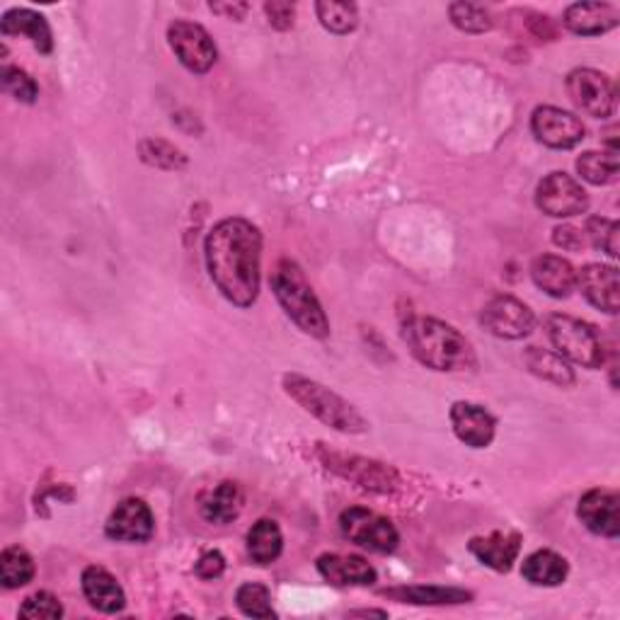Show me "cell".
Returning <instances> with one entry per match:
<instances>
[{"label": "cell", "mask_w": 620, "mask_h": 620, "mask_svg": "<svg viewBox=\"0 0 620 620\" xmlns=\"http://www.w3.org/2000/svg\"><path fill=\"white\" fill-rule=\"evenodd\" d=\"M0 32L6 37H28L39 54H51V49H54V37H51L46 18L30 8L8 10L3 20H0Z\"/></svg>", "instance_id": "cell-21"}, {"label": "cell", "mask_w": 620, "mask_h": 620, "mask_svg": "<svg viewBox=\"0 0 620 620\" xmlns=\"http://www.w3.org/2000/svg\"><path fill=\"white\" fill-rule=\"evenodd\" d=\"M3 90L8 95L16 97L18 102H24V105H32L39 95V87L34 83V78L16 66H6L3 69Z\"/></svg>", "instance_id": "cell-35"}, {"label": "cell", "mask_w": 620, "mask_h": 620, "mask_svg": "<svg viewBox=\"0 0 620 620\" xmlns=\"http://www.w3.org/2000/svg\"><path fill=\"white\" fill-rule=\"evenodd\" d=\"M536 206L552 218H572L589 209V197L575 177L565 173H550L538 183Z\"/></svg>", "instance_id": "cell-10"}, {"label": "cell", "mask_w": 620, "mask_h": 620, "mask_svg": "<svg viewBox=\"0 0 620 620\" xmlns=\"http://www.w3.org/2000/svg\"><path fill=\"white\" fill-rule=\"evenodd\" d=\"M283 391H287L293 403H299L308 415H313L322 424L332 426V430L344 434H364L369 430V422L352 403H347L344 397L332 393L330 388L313 379H306L301 373H287V376H283Z\"/></svg>", "instance_id": "cell-4"}, {"label": "cell", "mask_w": 620, "mask_h": 620, "mask_svg": "<svg viewBox=\"0 0 620 620\" xmlns=\"http://www.w3.org/2000/svg\"><path fill=\"white\" fill-rule=\"evenodd\" d=\"M265 12L269 18V24L275 30H291L293 28V18H296V8L291 3H283V0H271V3H265Z\"/></svg>", "instance_id": "cell-37"}, {"label": "cell", "mask_w": 620, "mask_h": 620, "mask_svg": "<svg viewBox=\"0 0 620 620\" xmlns=\"http://www.w3.org/2000/svg\"><path fill=\"white\" fill-rule=\"evenodd\" d=\"M403 340L420 364L432 371H473L477 359L471 342L446 322L426 316H412L403 326Z\"/></svg>", "instance_id": "cell-2"}, {"label": "cell", "mask_w": 620, "mask_h": 620, "mask_svg": "<svg viewBox=\"0 0 620 620\" xmlns=\"http://www.w3.org/2000/svg\"><path fill=\"white\" fill-rule=\"evenodd\" d=\"M448 16H451V22H454L461 32H468V34H485L493 30V24H495L493 16H489V10H485L483 6H475V3H451Z\"/></svg>", "instance_id": "cell-31"}, {"label": "cell", "mask_w": 620, "mask_h": 620, "mask_svg": "<svg viewBox=\"0 0 620 620\" xmlns=\"http://www.w3.org/2000/svg\"><path fill=\"white\" fill-rule=\"evenodd\" d=\"M194 570H197V575L202 579H216V577H221L226 570V558L218 550H209L202 555Z\"/></svg>", "instance_id": "cell-39"}, {"label": "cell", "mask_w": 620, "mask_h": 620, "mask_svg": "<svg viewBox=\"0 0 620 620\" xmlns=\"http://www.w3.org/2000/svg\"><path fill=\"white\" fill-rule=\"evenodd\" d=\"M480 320L489 334L502 340H524L536 326L534 310L509 293L493 296L485 303Z\"/></svg>", "instance_id": "cell-9"}, {"label": "cell", "mask_w": 620, "mask_h": 620, "mask_svg": "<svg viewBox=\"0 0 620 620\" xmlns=\"http://www.w3.org/2000/svg\"><path fill=\"white\" fill-rule=\"evenodd\" d=\"M383 597H391L400 603H415V606H454V603H468L473 599V593L454 587H395V589H385Z\"/></svg>", "instance_id": "cell-24"}, {"label": "cell", "mask_w": 620, "mask_h": 620, "mask_svg": "<svg viewBox=\"0 0 620 620\" xmlns=\"http://www.w3.org/2000/svg\"><path fill=\"white\" fill-rule=\"evenodd\" d=\"M531 277L540 291L552 299H567L577 287V269L558 255H540L531 265Z\"/></svg>", "instance_id": "cell-18"}, {"label": "cell", "mask_w": 620, "mask_h": 620, "mask_svg": "<svg viewBox=\"0 0 620 620\" xmlns=\"http://www.w3.org/2000/svg\"><path fill=\"white\" fill-rule=\"evenodd\" d=\"M542 326H546V334L550 344L555 347V352L562 359L575 361V364L585 369L603 366L606 349L601 342V334L597 332V328L589 326V322L572 316L552 313L542 320Z\"/></svg>", "instance_id": "cell-5"}, {"label": "cell", "mask_w": 620, "mask_h": 620, "mask_svg": "<svg viewBox=\"0 0 620 620\" xmlns=\"http://www.w3.org/2000/svg\"><path fill=\"white\" fill-rule=\"evenodd\" d=\"M283 550V536L277 521L260 519L248 531V555L255 565H271Z\"/></svg>", "instance_id": "cell-26"}, {"label": "cell", "mask_w": 620, "mask_h": 620, "mask_svg": "<svg viewBox=\"0 0 620 620\" xmlns=\"http://www.w3.org/2000/svg\"><path fill=\"white\" fill-rule=\"evenodd\" d=\"M209 277L226 301L250 308L260 293L262 232L248 218H224L204 242Z\"/></svg>", "instance_id": "cell-1"}, {"label": "cell", "mask_w": 620, "mask_h": 620, "mask_svg": "<svg viewBox=\"0 0 620 620\" xmlns=\"http://www.w3.org/2000/svg\"><path fill=\"white\" fill-rule=\"evenodd\" d=\"M577 173L589 185H613L618 183V151H587L577 158Z\"/></svg>", "instance_id": "cell-27"}, {"label": "cell", "mask_w": 620, "mask_h": 620, "mask_svg": "<svg viewBox=\"0 0 620 620\" xmlns=\"http://www.w3.org/2000/svg\"><path fill=\"white\" fill-rule=\"evenodd\" d=\"M567 95H570L577 110L593 116V120H606L616 112V83L601 71L575 69L567 75Z\"/></svg>", "instance_id": "cell-6"}, {"label": "cell", "mask_w": 620, "mask_h": 620, "mask_svg": "<svg viewBox=\"0 0 620 620\" xmlns=\"http://www.w3.org/2000/svg\"><path fill=\"white\" fill-rule=\"evenodd\" d=\"M236 603L238 609L248 618H275V609H271V593L265 585L257 581H248L236 591Z\"/></svg>", "instance_id": "cell-32"}, {"label": "cell", "mask_w": 620, "mask_h": 620, "mask_svg": "<svg viewBox=\"0 0 620 620\" xmlns=\"http://www.w3.org/2000/svg\"><path fill=\"white\" fill-rule=\"evenodd\" d=\"M552 242L562 250L577 252L587 245V232L581 228H575V226H558L552 230Z\"/></svg>", "instance_id": "cell-38"}, {"label": "cell", "mask_w": 620, "mask_h": 620, "mask_svg": "<svg viewBox=\"0 0 620 620\" xmlns=\"http://www.w3.org/2000/svg\"><path fill=\"white\" fill-rule=\"evenodd\" d=\"M587 238L593 248L606 252L609 257H618V224L611 218L593 216L587 224Z\"/></svg>", "instance_id": "cell-33"}, {"label": "cell", "mask_w": 620, "mask_h": 620, "mask_svg": "<svg viewBox=\"0 0 620 620\" xmlns=\"http://www.w3.org/2000/svg\"><path fill=\"white\" fill-rule=\"evenodd\" d=\"M524 361H526L528 371L536 373V376L542 381H550L562 388L575 385V381H577L575 371L558 352H548V349H540V347H528Z\"/></svg>", "instance_id": "cell-25"}, {"label": "cell", "mask_w": 620, "mask_h": 620, "mask_svg": "<svg viewBox=\"0 0 620 620\" xmlns=\"http://www.w3.org/2000/svg\"><path fill=\"white\" fill-rule=\"evenodd\" d=\"M316 12L322 28L332 34H349L356 30L359 10L354 3H342V0H320L316 3Z\"/></svg>", "instance_id": "cell-30"}, {"label": "cell", "mask_w": 620, "mask_h": 620, "mask_svg": "<svg viewBox=\"0 0 620 620\" xmlns=\"http://www.w3.org/2000/svg\"><path fill=\"white\" fill-rule=\"evenodd\" d=\"M618 10L611 3H575L565 10V28L579 37H599L618 28Z\"/></svg>", "instance_id": "cell-20"}, {"label": "cell", "mask_w": 620, "mask_h": 620, "mask_svg": "<svg viewBox=\"0 0 620 620\" xmlns=\"http://www.w3.org/2000/svg\"><path fill=\"white\" fill-rule=\"evenodd\" d=\"M349 616H379V618H385L388 613L385 611H352Z\"/></svg>", "instance_id": "cell-41"}, {"label": "cell", "mask_w": 620, "mask_h": 620, "mask_svg": "<svg viewBox=\"0 0 620 620\" xmlns=\"http://www.w3.org/2000/svg\"><path fill=\"white\" fill-rule=\"evenodd\" d=\"M20 616L32 620H56L63 616V606L51 591H34L20 606Z\"/></svg>", "instance_id": "cell-34"}, {"label": "cell", "mask_w": 620, "mask_h": 620, "mask_svg": "<svg viewBox=\"0 0 620 620\" xmlns=\"http://www.w3.org/2000/svg\"><path fill=\"white\" fill-rule=\"evenodd\" d=\"M471 552L483 565L493 567L495 572H509L512 565L519 558L521 536L514 531H493L487 536H477L468 542Z\"/></svg>", "instance_id": "cell-17"}, {"label": "cell", "mask_w": 620, "mask_h": 620, "mask_svg": "<svg viewBox=\"0 0 620 620\" xmlns=\"http://www.w3.org/2000/svg\"><path fill=\"white\" fill-rule=\"evenodd\" d=\"M349 463H352V468H344V465H338V468H332V471H338L340 475L349 477V480H354L359 483L361 487H366V489H391L395 485V473L391 468H385L383 463H373V461H366V458H347Z\"/></svg>", "instance_id": "cell-28"}, {"label": "cell", "mask_w": 620, "mask_h": 620, "mask_svg": "<svg viewBox=\"0 0 620 620\" xmlns=\"http://www.w3.org/2000/svg\"><path fill=\"white\" fill-rule=\"evenodd\" d=\"M83 593L93 609L100 613H120L126 606V593L120 581H116L105 567L90 565L81 577Z\"/></svg>", "instance_id": "cell-19"}, {"label": "cell", "mask_w": 620, "mask_h": 620, "mask_svg": "<svg viewBox=\"0 0 620 620\" xmlns=\"http://www.w3.org/2000/svg\"><path fill=\"white\" fill-rule=\"evenodd\" d=\"M567 560L552 550H536L528 555L521 567V575L534 587H560L567 579Z\"/></svg>", "instance_id": "cell-23"}, {"label": "cell", "mask_w": 620, "mask_h": 620, "mask_svg": "<svg viewBox=\"0 0 620 620\" xmlns=\"http://www.w3.org/2000/svg\"><path fill=\"white\" fill-rule=\"evenodd\" d=\"M318 572L334 587H369L376 581V570L359 555H320Z\"/></svg>", "instance_id": "cell-16"}, {"label": "cell", "mask_w": 620, "mask_h": 620, "mask_svg": "<svg viewBox=\"0 0 620 620\" xmlns=\"http://www.w3.org/2000/svg\"><path fill=\"white\" fill-rule=\"evenodd\" d=\"M155 531L153 512L144 499L128 497L116 504V509L110 514L105 534L112 540L120 542H146Z\"/></svg>", "instance_id": "cell-12"}, {"label": "cell", "mask_w": 620, "mask_h": 620, "mask_svg": "<svg viewBox=\"0 0 620 620\" xmlns=\"http://www.w3.org/2000/svg\"><path fill=\"white\" fill-rule=\"evenodd\" d=\"M211 10L216 12V16H221L226 20L240 22L245 16H248L250 6L248 3H211Z\"/></svg>", "instance_id": "cell-40"}, {"label": "cell", "mask_w": 620, "mask_h": 620, "mask_svg": "<svg viewBox=\"0 0 620 620\" xmlns=\"http://www.w3.org/2000/svg\"><path fill=\"white\" fill-rule=\"evenodd\" d=\"M141 153H144L146 163L165 167V170H177V167L187 163L185 155L175 146L165 144V141H144V144H141Z\"/></svg>", "instance_id": "cell-36"}, {"label": "cell", "mask_w": 620, "mask_h": 620, "mask_svg": "<svg viewBox=\"0 0 620 620\" xmlns=\"http://www.w3.org/2000/svg\"><path fill=\"white\" fill-rule=\"evenodd\" d=\"M271 291H275L283 313L316 340H326L330 334V322L322 310L318 296L310 287L303 269L293 260H279L271 271Z\"/></svg>", "instance_id": "cell-3"}, {"label": "cell", "mask_w": 620, "mask_h": 620, "mask_svg": "<svg viewBox=\"0 0 620 620\" xmlns=\"http://www.w3.org/2000/svg\"><path fill=\"white\" fill-rule=\"evenodd\" d=\"M167 42H170L175 56L187 71L202 75L214 69L218 51L211 34L206 32L202 24L189 20H175L170 28H167Z\"/></svg>", "instance_id": "cell-7"}, {"label": "cell", "mask_w": 620, "mask_h": 620, "mask_svg": "<svg viewBox=\"0 0 620 620\" xmlns=\"http://www.w3.org/2000/svg\"><path fill=\"white\" fill-rule=\"evenodd\" d=\"M577 516L591 534L603 538L620 536V497L613 489H589V493L579 499Z\"/></svg>", "instance_id": "cell-13"}, {"label": "cell", "mask_w": 620, "mask_h": 620, "mask_svg": "<svg viewBox=\"0 0 620 620\" xmlns=\"http://www.w3.org/2000/svg\"><path fill=\"white\" fill-rule=\"evenodd\" d=\"M577 287L585 293V299L603 310V313L616 316L620 306V281L618 269L611 265H585L577 271Z\"/></svg>", "instance_id": "cell-14"}, {"label": "cell", "mask_w": 620, "mask_h": 620, "mask_svg": "<svg viewBox=\"0 0 620 620\" xmlns=\"http://www.w3.org/2000/svg\"><path fill=\"white\" fill-rule=\"evenodd\" d=\"M340 528L349 540L371 552H393L400 542L395 526L385 516L364 507L342 512Z\"/></svg>", "instance_id": "cell-8"}, {"label": "cell", "mask_w": 620, "mask_h": 620, "mask_svg": "<svg viewBox=\"0 0 620 620\" xmlns=\"http://www.w3.org/2000/svg\"><path fill=\"white\" fill-rule=\"evenodd\" d=\"M202 516L209 524L216 526H226L230 521L238 519V514L242 509V495H240V487L236 483H218L214 489H209L202 497Z\"/></svg>", "instance_id": "cell-22"}, {"label": "cell", "mask_w": 620, "mask_h": 620, "mask_svg": "<svg viewBox=\"0 0 620 620\" xmlns=\"http://www.w3.org/2000/svg\"><path fill=\"white\" fill-rule=\"evenodd\" d=\"M531 132L542 146L555 151H570L585 141L587 128L579 116L565 112L560 107L542 105L531 114Z\"/></svg>", "instance_id": "cell-11"}, {"label": "cell", "mask_w": 620, "mask_h": 620, "mask_svg": "<svg viewBox=\"0 0 620 620\" xmlns=\"http://www.w3.org/2000/svg\"><path fill=\"white\" fill-rule=\"evenodd\" d=\"M34 577V560L32 555L20 548L10 546L0 555V585L3 589H20L24 585H30Z\"/></svg>", "instance_id": "cell-29"}, {"label": "cell", "mask_w": 620, "mask_h": 620, "mask_svg": "<svg viewBox=\"0 0 620 620\" xmlns=\"http://www.w3.org/2000/svg\"><path fill=\"white\" fill-rule=\"evenodd\" d=\"M451 426L458 442L471 448H487L497 434V420L483 405L463 403V400L451 407Z\"/></svg>", "instance_id": "cell-15"}]
</instances>
